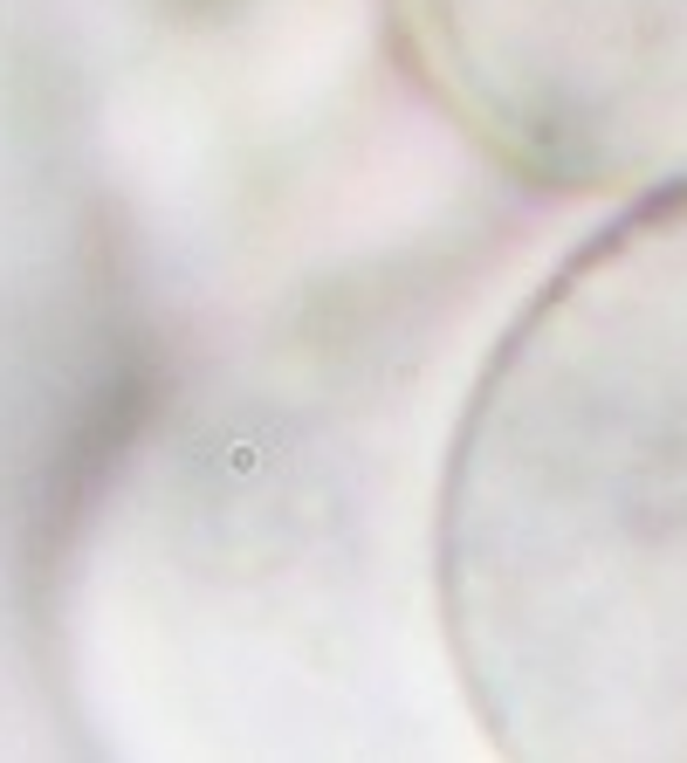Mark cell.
Masks as SVG:
<instances>
[{
	"label": "cell",
	"mask_w": 687,
	"mask_h": 763,
	"mask_svg": "<svg viewBox=\"0 0 687 763\" xmlns=\"http://www.w3.org/2000/svg\"><path fill=\"white\" fill-rule=\"evenodd\" d=\"M453 654L515 757H687V166L536 289L440 502Z\"/></svg>",
	"instance_id": "1"
},
{
	"label": "cell",
	"mask_w": 687,
	"mask_h": 763,
	"mask_svg": "<svg viewBox=\"0 0 687 763\" xmlns=\"http://www.w3.org/2000/svg\"><path fill=\"white\" fill-rule=\"evenodd\" d=\"M426 69L543 186L687 166V0H406Z\"/></svg>",
	"instance_id": "2"
}]
</instances>
